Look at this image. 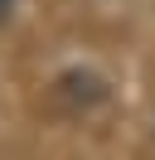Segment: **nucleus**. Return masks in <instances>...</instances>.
<instances>
[{"mask_svg":"<svg viewBox=\"0 0 155 160\" xmlns=\"http://www.w3.org/2000/svg\"><path fill=\"white\" fill-rule=\"evenodd\" d=\"M5 10H10V0H0V15H5Z\"/></svg>","mask_w":155,"mask_h":160,"instance_id":"obj_1","label":"nucleus"}]
</instances>
